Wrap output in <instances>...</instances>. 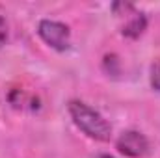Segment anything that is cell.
Returning a JSON list of instances; mask_svg holds the SVG:
<instances>
[{
	"label": "cell",
	"mask_w": 160,
	"mask_h": 158,
	"mask_svg": "<svg viewBox=\"0 0 160 158\" xmlns=\"http://www.w3.org/2000/svg\"><path fill=\"white\" fill-rule=\"evenodd\" d=\"M95 158H116V156H112V155H97Z\"/></svg>",
	"instance_id": "cell-7"
},
{
	"label": "cell",
	"mask_w": 160,
	"mask_h": 158,
	"mask_svg": "<svg viewBox=\"0 0 160 158\" xmlns=\"http://www.w3.org/2000/svg\"><path fill=\"white\" fill-rule=\"evenodd\" d=\"M38 34L50 48H54L58 52H65L71 47V30L67 24H63L60 21H50V19L39 21Z\"/></svg>",
	"instance_id": "cell-2"
},
{
	"label": "cell",
	"mask_w": 160,
	"mask_h": 158,
	"mask_svg": "<svg viewBox=\"0 0 160 158\" xmlns=\"http://www.w3.org/2000/svg\"><path fill=\"white\" fill-rule=\"evenodd\" d=\"M8 41V24L4 21V17L0 15V47H4Z\"/></svg>",
	"instance_id": "cell-6"
},
{
	"label": "cell",
	"mask_w": 160,
	"mask_h": 158,
	"mask_svg": "<svg viewBox=\"0 0 160 158\" xmlns=\"http://www.w3.org/2000/svg\"><path fill=\"white\" fill-rule=\"evenodd\" d=\"M116 147H118V151H119L121 155L130 156V158L145 156L149 153V141L138 130H125L118 138Z\"/></svg>",
	"instance_id": "cell-3"
},
{
	"label": "cell",
	"mask_w": 160,
	"mask_h": 158,
	"mask_svg": "<svg viewBox=\"0 0 160 158\" xmlns=\"http://www.w3.org/2000/svg\"><path fill=\"white\" fill-rule=\"evenodd\" d=\"M151 86L155 91H160V60L155 62L151 67Z\"/></svg>",
	"instance_id": "cell-5"
},
{
	"label": "cell",
	"mask_w": 160,
	"mask_h": 158,
	"mask_svg": "<svg viewBox=\"0 0 160 158\" xmlns=\"http://www.w3.org/2000/svg\"><path fill=\"white\" fill-rule=\"evenodd\" d=\"M145 26H147V17L142 15V13H136V15L123 26V36H125V37H130V39H136V37H140V36L143 34Z\"/></svg>",
	"instance_id": "cell-4"
},
{
	"label": "cell",
	"mask_w": 160,
	"mask_h": 158,
	"mask_svg": "<svg viewBox=\"0 0 160 158\" xmlns=\"http://www.w3.org/2000/svg\"><path fill=\"white\" fill-rule=\"evenodd\" d=\"M67 110H69V116L73 119V123L88 138L97 140V141H108L110 140L112 126L97 110H93L91 106H88L82 101H69Z\"/></svg>",
	"instance_id": "cell-1"
}]
</instances>
